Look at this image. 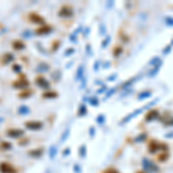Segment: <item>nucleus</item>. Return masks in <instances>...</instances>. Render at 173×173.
<instances>
[{"instance_id":"f257e3e1","label":"nucleus","mask_w":173,"mask_h":173,"mask_svg":"<svg viewBox=\"0 0 173 173\" xmlns=\"http://www.w3.org/2000/svg\"><path fill=\"white\" fill-rule=\"evenodd\" d=\"M12 85H13V88H15V89H25V88L29 87V81H28V79L25 77V75L21 73V74L19 75V79L15 80V81H13Z\"/></svg>"},{"instance_id":"f03ea898","label":"nucleus","mask_w":173,"mask_h":173,"mask_svg":"<svg viewBox=\"0 0 173 173\" xmlns=\"http://www.w3.org/2000/svg\"><path fill=\"white\" fill-rule=\"evenodd\" d=\"M24 126L29 130H39L43 128V122L38 120H29L24 124Z\"/></svg>"},{"instance_id":"7ed1b4c3","label":"nucleus","mask_w":173,"mask_h":173,"mask_svg":"<svg viewBox=\"0 0 173 173\" xmlns=\"http://www.w3.org/2000/svg\"><path fill=\"white\" fill-rule=\"evenodd\" d=\"M28 20L31 23H35V24H45V19L42 15H39L38 13H35V12H32L28 15Z\"/></svg>"},{"instance_id":"20e7f679","label":"nucleus","mask_w":173,"mask_h":173,"mask_svg":"<svg viewBox=\"0 0 173 173\" xmlns=\"http://www.w3.org/2000/svg\"><path fill=\"white\" fill-rule=\"evenodd\" d=\"M0 173H17L16 169L7 162L0 163Z\"/></svg>"},{"instance_id":"39448f33","label":"nucleus","mask_w":173,"mask_h":173,"mask_svg":"<svg viewBox=\"0 0 173 173\" xmlns=\"http://www.w3.org/2000/svg\"><path fill=\"white\" fill-rule=\"evenodd\" d=\"M6 135L8 137H12V139H19V137L24 135V130L20 129V128H10L6 132Z\"/></svg>"},{"instance_id":"423d86ee","label":"nucleus","mask_w":173,"mask_h":173,"mask_svg":"<svg viewBox=\"0 0 173 173\" xmlns=\"http://www.w3.org/2000/svg\"><path fill=\"white\" fill-rule=\"evenodd\" d=\"M73 13H74L73 8L70 7V6H68V5H65V6H62L60 8L58 15L60 16V17H70V16H73Z\"/></svg>"},{"instance_id":"0eeeda50","label":"nucleus","mask_w":173,"mask_h":173,"mask_svg":"<svg viewBox=\"0 0 173 173\" xmlns=\"http://www.w3.org/2000/svg\"><path fill=\"white\" fill-rule=\"evenodd\" d=\"M52 30H53V28L51 27V25L44 24V25L39 27L38 29H36V30H35V34L38 35V36H43V35H47V34H50Z\"/></svg>"},{"instance_id":"6e6552de","label":"nucleus","mask_w":173,"mask_h":173,"mask_svg":"<svg viewBox=\"0 0 173 173\" xmlns=\"http://www.w3.org/2000/svg\"><path fill=\"white\" fill-rule=\"evenodd\" d=\"M36 84H37L39 88H43V89H49L50 88V83L46 80L44 76L39 75L36 77Z\"/></svg>"},{"instance_id":"1a4fd4ad","label":"nucleus","mask_w":173,"mask_h":173,"mask_svg":"<svg viewBox=\"0 0 173 173\" xmlns=\"http://www.w3.org/2000/svg\"><path fill=\"white\" fill-rule=\"evenodd\" d=\"M0 59H1V64L2 65H7L9 62H12V61L15 59V57H14V54L10 52H6L4 53L1 57H0Z\"/></svg>"},{"instance_id":"9d476101","label":"nucleus","mask_w":173,"mask_h":173,"mask_svg":"<svg viewBox=\"0 0 173 173\" xmlns=\"http://www.w3.org/2000/svg\"><path fill=\"white\" fill-rule=\"evenodd\" d=\"M12 47L16 51H21L23 49H25V43L21 39H16V40L12 42Z\"/></svg>"},{"instance_id":"9b49d317","label":"nucleus","mask_w":173,"mask_h":173,"mask_svg":"<svg viewBox=\"0 0 173 173\" xmlns=\"http://www.w3.org/2000/svg\"><path fill=\"white\" fill-rule=\"evenodd\" d=\"M28 155L31 156L32 158H39L43 155V148H38V149H35V150H30L28 152Z\"/></svg>"},{"instance_id":"f8f14e48","label":"nucleus","mask_w":173,"mask_h":173,"mask_svg":"<svg viewBox=\"0 0 173 173\" xmlns=\"http://www.w3.org/2000/svg\"><path fill=\"white\" fill-rule=\"evenodd\" d=\"M32 92L34 91L31 90V89H27V90H23L21 91L20 94H19V98H21V99H25V98H29L32 95Z\"/></svg>"},{"instance_id":"ddd939ff","label":"nucleus","mask_w":173,"mask_h":173,"mask_svg":"<svg viewBox=\"0 0 173 173\" xmlns=\"http://www.w3.org/2000/svg\"><path fill=\"white\" fill-rule=\"evenodd\" d=\"M17 112H19V114H21V115H25V114H29L30 109L27 105H21L17 109Z\"/></svg>"},{"instance_id":"4468645a","label":"nucleus","mask_w":173,"mask_h":173,"mask_svg":"<svg viewBox=\"0 0 173 173\" xmlns=\"http://www.w3.org/2000/svg\"><path fill=\"white\" fill-rule=\"evenodd\" d=\"M12 143L10 142H7V141H2L0 143V150L5 151V150H10L12 149Z\"/></svg>"},{"instance_id":"2eb2a0df","label":"nucleus","mask_w":173,"mask_h":173,"mask_svg":"<svg viewBox=\"0 0 173 173\" xmlns=\"http://www.w3.org/2000/svg\"><path fill=\"white\" fill-rule=\"evenodd\" d=\"M57 96H58V94L55 91H46L42 95V97L46 98V99H52V98H55Z\"/></svg>"},{"instance_id":"dca6fc26","label":"nucleus","mask_w":173,"mask_h":173,"mask_svg":"<svg viewBox=\"0 0 173 173\" xmlns=\"http://www.w3.org/2000/svg\"><path fill=\"white\" fill-rule=\"evenodd\" d=\"M49 68H50V67H49V65H47V64H40V65H39L36 69H37L38 72H47V70H49Z\"/></svg>"},{"instance_id":"f3484780","label":"nucleus","mask_w":173,"mask_h":173,"mask_svg":"<svg viewBox=\"0 0 173 173\" xmlns=\"http://www.w3.org/2000/svg\"><path fill=\"white\" fill-rule=\"evenodd\" d=\"M12 69H13V72H15V73H19V74H21L22 66H21V65H17V64H15V65H13Z\"/></svg>"},{"instance_id":"a211bd4d","label":"nucleus","mask_w":173,"mask_h":173,"mask_svg":"<svg viewBox=\"0 0 173 173\" xmlns=\"http://www.w3.org/2000/svg\"><path fill=\"white\" fill-rule=\"evenodd\" d=\"M55 155H57V149H55L54 147H52V148H51V150H50V158L53 159V158L55 157Z\"/></svg>"},{"instance_id":"6ab92c4d","label":"nucleus","mask_w":173,"mask_h":173,"mask_svg":"<svg viewBox=\"0 0 173 173\" xmlns=\"http://www.w3.org/2000/svg\"><path fill=\"white\" fill-rule=\"evenodd\" d=\"M157 115V111H152V113H150L148 117H147V120H151L152 117H156Z\"/></svg>"},{"instance_id":"aec40b11","label":"nucleus","mask_w":173,"mask_h":173,"mask_svg":"<svg viewBox=\"0 0 173 173\" xmlns=\"http://www.w3.org/2000/svg\"><path fill=\"white\" fill-rule=\"evenodd\" d=\"M68 134H69V129H66V132H65L64 136L61 137V141H62V142H64V141H66V137L68 136Z\"/></svg>"},{"instance_id":"412c9836","label":"nucleus","mask_w":173,"mask_h":173,"mask_svg":"<svg viewBox=\"0 0 173 173\" xmlns=\"http://www.w3.org/2000/svg\"><path fill=\"white\" fill-rule=\"evenodd\" d=\"M104 173H119L115 169H109V170H106Z\"/></svg>"},{"instance_id":"4be33fe9","label":"nucleus","mask_w":173,"mask_h":173,"mask_svg":"<svg viewBox=\"0 0 173 173\" xmlns=\"http://www.w3.org/2000/svg\"><path fill=\"white\" fill-rule=\"evenodd\" d=\"M82 152V157L85 156V145H82V148H81V150H80V154Z\"/></svg>"},{"instance_id":"5701e85b","label":"nucleus","mask_w":173,"mask_h":173,"mask_svg":"<svg viewBox=\"0 0 173 173\" xmlns=\"http://www.w3.org/2000/svg\"><path fill=\"white\" fill-rule=\"evenodd\" d=\"M58 46H59V42H55L54 45H52V51H55L58 49Z\"/></svg>"},{"instance_id":"b1692460","label":"nucleus","mask_w":173,"mask_h":173,"mask_svg":"<svg viewBox=\"0 0 173 173\" xmlns=\"http://www.w3.org/2000/svg\"><path fill=\"white\" fill-rule=\"evenodd\" d=\"M137 173H143V172H137Z\"/></svg>"}]
</instances>
